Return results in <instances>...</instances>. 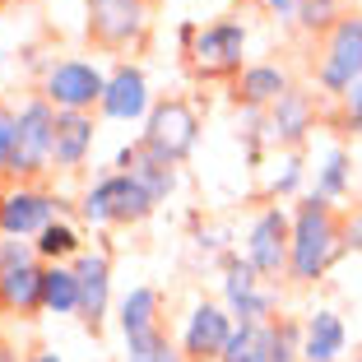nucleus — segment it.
Returning <instances> with one entry per match:
<instances>
[{
    "instance_id": "aec40b11",
    "label": "nucleus",
    "mask_w": 362,
    "mask_h": 362,
    "mask_svg": "<svg viewBox=\"0 0 362 362\" xmlns=\"http://www.w3.org/2000/svg\"><path fill=\"white\" fill-rule=\"evenodd\" d=\"M93 149V117L88 112H56V149L52 163L56 168H79Z\"/></svg>"
},
{
    "instance_id": "72a5a7b5",
    "label": "nucleus",
    "mask_w": 362,
    "mask_h": 362,
    "mask_svg": "<svg viewBox=\"0 0 362 362\" xmlns=\"http://www.w3.org/2000/svg\"><path fill=\"white\" fill-rule=\"evenodd\" d=\"M0 195H5V186H0Z\"/></svg>"
},
{
    "instance_id": "2eb2a0df",
    "label": "nucleus",
    "mask_w": 362,
    "mask_h": 362,
    "mask_svg": "<svg viewBox=\"0 0 362 362\" xmlns=\"http://www.w3.org/2000/svg\"><path fill=\"white\" fill-rule=\"evenodd\" d=\"M311 121H316L311 93H302V88H288V93L279 98L274 107H269V139L293 149V144H302V139H307Z\"/></svg>"
},
{
    "instance_id": "c85d7f7f",
    "label": "nucleus",
    "mask_w": 362,
    "mask_h": 362,
    "mask_svg": "<svg viewBox=\"0 0 362 362\" xmlns=\"http://www.w3.org/2000/svg\"><path fill=\"white\" fill-rule=\"evenodd\" d=\"M23 260H28V251H23L19 242H0V274L14 269V265H23Z\"/></svg>"
},
{
    "instance_id": "bb28decb",
    "label": "nucleus",
    "mask_w": 362,
    "mask_h": 362,
    "mask_svg": "<svg viewBox=\"0 0 362 362\" xmlns=\"http://www.w3.org/2000/svg\"><path fill=\"white\" fill-rule=\"evenodd\" d=\"M14 149H19V112L0 107V177L10 172L14 163Z\"/></svg>"
},
{
    "instance_id": "412c9836",
    "label": "nucleus",
    "mask_w": 362,
    "mask_h": 362,
    "mask_svg": "<svg viewBox=\"0 0 362 362\" xmlns=\"http://www.w3.org/2000/svg\"><path fill=\"white\" fill-rule=\"evenodd\" d=\"M218 362H274V320H237Z\"/></svg>"
},
{
    "instance_id": "f3484780",
    "label": "nucleus",
    "mask_w": 362,
    "mask_h": 362,
    "mask_svg": "<svg viewBox=\"0 0 362 362\" xmlns=\"http://www.w3.org/2000/svg\"><path fill=\"white\" fill-rule=\"evenodd\" d=\"M0 311H14V316L42 311V265L23 260L0 274Z\"/></svg>"
},
{
    "instance_id": "9d476101",
    "label": "nucleus",
    "mask_w": 362,
    "mask_h": 362,
    "mask_svg": "<svg viewBox=\"0 0 362 362\" xmlns=\"http://www.w3.org/2000/svg\"><path fill=\"white\" fill-rule=\"evenodd\" d=\"M233 311L218 307V302H200L186 320V334H181V358L186 362H218L233 339Z\"/></svg>"
},
{
    "instance_id": "4be33fe9",
    "label": "nucleus",
    "mask_w": 362,
    "mask_h": 362,
    "mask_svg": "<svg viewBox=\"0 0 362 362\" xmlns=\"http://www.w3.org/2000/svg\"><path fill=\"white\" fill-rule=\"evenodd\" d=\"M42 311L52 316H75L79 311V279L65 265H42Z\"/></svg>"
},
{
    "instance_id": "dca6fc26",
    "label": "nucleus",
    "mask_w": 362,
    "mask_h": 362,
    "mask_svg": "<svg viewBox=\"0 0 362 362\" xmlns=\"http://www.w3.org/2000/svg\"><path fill=\"white\" fill-rule=\"evenodd\" d=\"M288 88H293V84H288V75L279 70V65H246L242 75L233 79V98L242 107H251V112H260V107L269 112Z\"/></svg>"
},
{
    "instance_id": "a878e982",
    "label": "nucleus",
    "mask_w": 362,
    "mask_h": 362,
    "mask_svg": "<svg viewBox=\"0 0 362 362\" xmlns=\"http://www.w3.org/2000/svg\"><path fill=\"white\" fill-rule=\"evenodd\" d=\"M344 181H349V153L334 149L330 158H325V168H320V181H316V191L320 200H334V195H344Z\"/></svg>"
},
{
    "instance_id": "f257e3e1",
    "label": "nucleus",
    "mask_w": 362,
    "mask_h": 362,
    "mask_svg": "<svg viewBox=\"0 0 362 362\" xmlns=\"http://www.w3.org/2000/svg\"><path fill=\"white\" fill-rule=\"evenodd\" d=\"M339 256V218H334L330 200L307 195L293 214V251H288V279L298 288L316 284L330 260Z\"/></svg>"
},
{
    "instance_id": "5701e85b",
    "label": "nucleus",
    "mask_w": 362,
    "mask_h": 362,
    "mask_svg": "<svg viewBox=\"0 0 362 362\" xmlns=\"http://www.w3.org/2000/svg\"><path fill=\"white\" fill-rule=\"evenodd\" d=\"M158 330V293L153 288H130L121 302V334L139 339V334Z\"/></svg>"
},
{
    "instance_id": "f03ea898",
    "label": "nucleus",
    "mask_w": 362,
    "mask_h": 362,
    "mask_svg": "<svg viewBox=\"0 0 362 362\" xmlns=\"http://www.w3.org/2000/svg\"><path fill=\"white\" fill-rule=\"evenodd\" d=\"M191 70L200 79H237L246 70V23L237 19H214L191 33Z\"/></svg>"
},
{
    "instance_id": "c9c22d12",
    "label": "nucleus",
    "mask_w": 362,
    "mask_h": 362,
    "mask_svg": "<svg viewBox=\"0 0 362 362\" xmlns=\"http://www.w3.org/2000/svg\"><path fill=\"white\" fill-rule=\"evenodd\" d=\"M358 362H362V358H358Z\"/></svg>"
},
{
    "instance_id": "b1692460",
    "label": "nucleus",
    "mask_w": 362,
    "mask_h": 362,
    "mask_svg": "<svg viewBox=\"0 0 362 362\" xmlns=\"http://www.w3.org/2000/svg\"><path fill=\"white\" fill-rule=\"evenodd\" d=\"M126 362H186L181 349H172L163 330H149L139 339H126Z\"/></svg>"
},
{
    "instance_id": "ddd939ff",
    "label": "nucleus",
    "mask_w": 362,
    "mask_h": 362,
    "mask_svg": "<svg viewBox=\"0 0 362 362\" xmlns=\"http://www.w3.org/2000/svg\"><path fill=\"white\" fill-rule=\"evenodd\" d=\"M70 269L79 279V320L98 334L103 330V316H107V298H112V265L98 251H79Z\"/></svg>"
},
{
    "instance_id": "7c9ffc66",
    "label": "nucleus",
    "mask_w": 362,
    "mask_h": 362,
    "mask_svg": "<svg viewBox=\"0 0 362 362\" xmlns=\"http://www.w3.org/2000/svg\"><path fill=\"white\" fill-rule=\"evenodd\" d=\"M298 177H302V163H298V158H288V163H284V177L274 181V191H284V195H288L293 186H298Z\"/></svg>"
},
{
    "instance_id": "6e6552de",
    "label": "nucleus",
    "mask_w": 362,
    "mask_h": 362,
    "mask_svg": "<svg viewBox=\"0 0 362 362\" xmlns=\"http://www.w3.org/2000/svg\"><path fill=\"white\" fill-rule=\"evenodd\" d=\"M149 28V0H88V37L107 52L139 42Z\"/></svg>"
},
{
    "instance_id": "6ab92c4d",
    "label": "nucleus",
    "mask_w": 362,
    "mask_h": 362,
    "mask_svg": "<svg viewBox=\"0 0 362 362\" xmlns=\"http://www.w3.org/2000/svg\"><path fill=\"white\" fill-rule=\"evenodd\" d=\"M349 330L334 311H311L307 325H302V362H339Z\"/></svg>"
},
{
    "instance_id": "473e14b6",
    "label": "nucleus",
    "mask_w": 362,
    "mask_h": 362,
    "mask_svg": "<svg viewBox=\"0 0 362 362\" xmlns=\"http://www.w3.org/2000/svg\"><path fill=\"white\" fill-rule=\"evenodd\" d=\"M28 362H61V353H33Z\"/></svg>"
},
{
    "instance_id": "f704fd0d",
    "label": "nucleus",
    "mask_w": 362,
    "mask_h": 362,
    "mask_svg": "<svg viewBox=\"0 0 362 362\" xmlns=\"http://www.w3.org/2000/svg\"><path fill=\"white\" fill-rule=\"evenodd\" d=\"M0 353H5V349H0Z\"/></svg>"
},
{
    "instance_id": "c756f323",
    "label": "nucleus",
    "mask_w": 362,
    "mask_h": 362,
    "mask_svg": "<svg viewBox=\"0 0 362 362\" xmlns=\"http://www.w3.org/2000/svg\"><path fill=\"white\" fill-rule=\"evenodd\" d=\"M256 5H265L279 19H298V10H302V0H256Z\"/></svg>"
},
{
    "instance_id": "2f4dec72",
    "label": "nucleus",
    "mask_w": 362,
    "mask_h": 362,
    "mask_svg": "<svg viewBox=\"0 0 362 362\" xmlns=\"http://www.w3.org/2000/svg\"><path fill=\"white\" fill-rule=\"evenodd\" d=\"M349 246H362V218H358V228L349 223Z\"/></svg>"
},
{
    "instance_id": "a211bd4d",
    "label": "nucleus",
    "mask_w": 362,
    "mask_h": 362,
    "mask_svg": "<svg viewBox=\"0 0 362 362\" xmlns=\"http://www.w3.org/2000/svg\"><path fill=\"white\" fill-rule=\"evenodd\" d=\"M121 172H130V177L144 186V191L153 195V200H168L172 195V186H177V163H168V158H158V153H149L144 149V139H139L135 149H121Z\"/></svg>"
},
{
    "instance_id": "39448f33",
    "label": "nucleus",
    "mask_w": 362,
    "mask_h": 362,
    "mask_svg": "<svg viewBox=\"0 0 362 362\" xmlns=\"http://www.w3.org/2000/svg\"><path fill=\"white\" fill-rule=\"evenodd\" d=\"M52 149H56V107L47 98H33V103L19 107V149H14L10 177L33 181L37 172H47Z\"/></svg>"
},
{
    "instance_id": "20e7f679",
    "label": "nucleus",
    "mask_w": 362,
    "mask_h": 362,
    "mask_svg": "<svg viewBox=\"0 0 362 362\" xmlns=\"http://www.w3.org/2000/svg\"><path fill=\"white\" fill-rule=\"evenodd\" d=\"M195 139H200V117L186 98H163L149 107V121H144V149L149 153L181 163L195 149Z\"/></svg>"
},
{
    "instance_id": "423d86ee",
    "label": "nucleus",
    "mask_w": 362,
    "mask_h": 362,
    "mask_svg": "<svg viewBox=\"0 0 362 362\" xmlns=\"http://www.w3.org/2000/svg\"><path fill=\"white\" fill-rule=\"evenodd\" d=\"M320 88L325 93H349L362 79V19H339L330 33H325V56H320L316 70Z\"/></svg>"
},
{
    "instance_id": "0eeeda50",
    "label": "nucleus",
    "mask_w": 362,
    "mask_h": 362,
    "mask_svg": "<svg viewBox=\"0 0 362 362\" xmlns=\"http://www.w3.org/2000/svg\"><path fill=\"white\" fill-rule=\"evenodd\" d=\"M107 93V75L88 61H61L47 70L42 79V98L56 112H88V107H103Z\"/></svg>"
},
{
    "instance_id": "9b49d317",
    "label": "nucleus",
    "mask_w": 362,
    "mask_h": 362,
    "mask_svg": "<svg viewBox=\"0 0 362 362\" xmlns=\"http://www.w3.org/2000/svg\"><path fill=\"white\" fill-rule=\"evenodd\" d=\"M223 293L237 320H269V311H274V293L260 288L256 265L242 256H223Z\"/></svg>"
},
{
    "instance_id": "1a4fd4ad",
    "label": "nucleus",
    "mask_w": 362,
    "mask_h": 362,
    "mask_svg": "<svg viewBox=\"0 0 362 362\" xmlns=\"http://www.w3.org/2000/svg\"><path fill=\"white\" fill-rule=\"evenodd\" d=\"M288 251H293V218L274 204L246 233V260L256 265L260 279H279L288 274Z\"/></svg>"
},
{
    "instance_id": "7ed1b4c3",
    "label": "nucleus",
    "mask_w": 362,
    "mask_h": 362,
    "mask_svg": "<svg viewBox=\"0 0 362 362\" xmlns=\"http://www.w3.org/2000/svg\"><path fill=\"white\" fill-rule=\"evenodd\" d=\"M153 195L139 186L130 172H112V177H103L98 186H88V195H84V218L88 223H98V228H107V223H144L153 214Z\"/></svg>"
},
{
    "instance_id": "f8f14e48",
    "label": "nucleus",
    "mask_w": 362,
    "mask_h": 362,
    "mask_svg": "<svg viewBox=\"0 0 362 362\" xmlns=\"http://www.w3.org/2000/svg\"><path fill=\"white\" fill-rule=\"evenodd\" d=\"M61 204L52 200L37 186H19V191L5 195V209H0V233L5 237H42V228H52V214Z\"/></svg>"
},
{
    "instance_id": "4468645a",
    "label": "nucleus",
    "mask_w": 362,
    "mask_h": 362,
    "mask_svg": "<svg viewBox=\"0 0 362 362\" xmlns=\"http://www.w3.org/2000/svg\"><path fill=\"white\" fill-rule=\"evenodd\" d=\"M103 117L112 121H139L149 112V84H144V70L130 61H121L112 75H107V93H103Z\"/></svg>"
},
{
    "instance_id": "cd10ccee",
    "label": "nucleus",
    "mask_w": 362,
    "mask_h": 362,
    "mask_svg": "<svg viewBox=\"0 0 362 362\" xmlns=\"http://www.w3.org/2000/svg\"><path fill=\"white\" fill-rule=\"evenodd\" d=\"M344 121H349L353 135H362V79L344 93Z\"/></svg>"
},
{
    "instance_id": "393cba45",
    "label": "nucleus",
    "mask_w": 362,
    "mask_h": 362,
    "mask_svg": "<svg viewBox=\"0 0 362 362\" xmlns=\"http://www.w3.org/2000/svg\"><path fill=\"white\" fill-rule=\"evenodd\" d=\"M33 246H37V256H42V260L56 265L61 256H79V233L70 223H52V228H42V237H37Z\"/></svg>"
}]
</instances>
